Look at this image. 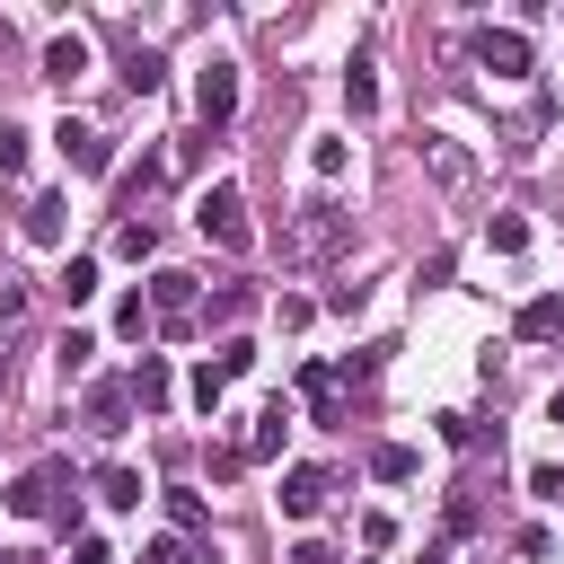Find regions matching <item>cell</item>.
<instances>
[{
	"mask_svg": "<svg viewBox=\"0 0 564 564\" xmlns=\"http://www.w3.org/2000/svg\"><path fill=\"white\" fill-rule=\"evenodd\" d=\"M194 229H203L212 247H229V256H247V247H256V229H247V194H238V185H203Z\"/></svg>",
	"mask_w": 564,
	"mask_h": 564,
	"instance_id": "1",
	"label": "cell"
},
{
	"mask_svg": "<svg viewBox=\"0 0 564 564\" xmlns=\"http://www.w3.org/2000/svg\"><path fill=\"white\" fill-rule=\"evenodd\" d=\"M344 229H352V212L317 194V203L300 212V238H291V256H335V247H344Z\"/></svg>",
	"mask_w": 564,
	"mask_h": 564,
	"instance_id": "2",
	"label": "cell"
},
{
	"mask_svg": "<svg viewBox=\"0 0 564 564\" xmlns=\"http://www.w3.org/2000/svg\"><path fill=\"white\" fill-rule=\"evenodd\" d=\"M132 414H141V405H132V379H97V388H88V432H97V441L132 432Z\"/></svg>",
	"mask_w": 564,
	"mask_h": 564,
	"instance_id": "3",
	"label": "cell"
},
{
	"mask_svg": "<svg viewBox=\"0 0 564 564\" xmlns=\"http://www.w3.org/2000/svg\"><path fill=\"white\" fill-rule=\"evenodd\" d=\"M194 115H203V132H220V123L238 115V70H229V62H212V70L194 79Z\"/></svg>",
	"mask_w": 564,
	"mask_h": 564,
	"instance_id": "4",
	"label": "cell"
},
{
	"mask_svg": "<svg viewBox=\"0 0 564 564\" xmlns=\"http://www.w3.org/2000/svg\"><path fill=\"white\" fill-rule=\"evenodd\" d=\"M476 62H485L494 79H520V70H529V35H520V26H485V35H476Z\"/></svg>",
	"mask_w": 564,
	"mask_h": 564,
	"instance_id": "5",
	"label": "cell"
},
{
	"mask_svg": "<svg viewBox=\"0 0 564 564\" xmlns=\"http://www.w3.org/2000/svg\"><path fill=\"white\" fill-rule=\"evenodd\" d=\"M53 141H62V159H70L79 176H106V167H115V141H106V132H88V123H62Z\"/></svg>",
	"mask_w": 564,
	"mask_h": 564,
	"instance_id": "6",
	"label": "cell"
},
{
	"mask_svg": "<svg viewBox=\"0 0 564 564\" xmlns=\"http://www.w3.org/2000/svg\"><path fill=\"white\" fill-rule=\"evenodd\" d=\"M326 494H335V476H326V467H291V476H282V511H291V520H317V511H326Z\"/></svg>",
	"mask_w": 564,
	"mask_h": 564,
	"instance_id": "7",
	"label": "cell"
},
{
	"mask_svg": "<svg viewBox=\"0 0 564 564\" xmlns=\"http://www.w3.org/2000/svg\"><path fill=\"white\" fill-rule=\"evenodd\" d=\"M423 167H432V176H441L449 194H458V185H476V159H467V150L449 141V132H423Z\"/></svg>",
	"mask_w": 564,
	"mask_h": 564,
	"instance_id": "8",
	"label": "cell"
},
{
	"mask_svg": "<svg viewBox=\"0 0 564 564\" xmlns=\"http://www.w3.org/2000/svg\"><path fill=\"white\" fill-rule=\"evenodd\" d=\"M282 432H291V405L273 397V405H264V414L247 423V441H238V458H247V467H256V458H273V449H282Z\"/></svg>",
	"mask_w": 564,
	"mask_h": 564,
	"instance_id": "9",
	"label": "cell"
},
{
	"mask_svg": "<svg viewBox=\"0 0 564 564\" xmlns=\"http://www.w3.org/2000/svg\"><path fill=\"white\" fill-rule=\"evenodd\" d=\"M26 238H35V247H62V238H70V203H62V194H35V203H26Z\"/></svg>",
	"mask_w": 564,
	"mask_h": 564,
	"instance_id": "10",
	"label": "cell"
},
{
	"mask_svg": "<svg viewBox=\"0 0 564 564\" xmlns=\"http://www.w3.org/2000/svg\"><path fill=\"white\" fill-rule=\"evenodd\" d=\"M167 397H176V379H167V361H159V352H141V370H132V405H141V414H159Z\"/></svg>",
	"mask_w": 564,
	"mask_h": 564,
	"instance_id": "11",
	"label": "cell"
},
{
	"mask_svg": "<svg viewBox=\"0 0 564 564\" xmlns=\"http://www.w3.org/2000/svg\"><path fill=\"white\" fill-rule=\"evenodd\" d=\"M53 485H62L53 467H26V476L9 485V511H18V520H35V511H53Z\"/></svg>",
	"mask_w": 564,
	"mask_h": 564,
	"instance_id": "12",
	"label": "cell"
},
{
	"mask_svg": "<svg viewBox=\"0 0 564 564\" xmlns=\"http://www.w3.org/2000/svg\"><path fill=\"white\" fill-rule=\"evenodd\" d=\"M79 70H88V35H53V44H44V79H62V88H70Z\"/></svg>",
	"mask_w": 564,
	"mask_h": 564,
	"instance_id": "13",
	"label": "cell"
},
{
	"mask_svg": "<svg viewBox=\"0 0 564 564\" xmlns=\"http://www.w3.org/2000/svg\"><path fill=\"white\" fill-rule=\"evenodd\" d=\"M555 335H564V300L546 291V300H529V308H520V344H555Z\"/></svg>",
	"mask_w": 564,
	"mask_h": 564,
	"instance_id": "14",
	"label": "cell"
},
{
	"mask_svg": "<svg viewBox=\"0 0 564 564\" xmlns=\"http://www.w3.org/2000/svg\"><path fill=\"white\" fill-rule=\"evenodd\" d=\"M141 494H150V485H141L132 467H97V502H115V511H141Z\"/></svg>",
	"mask_w": 564,
	"mask_h": 564,
	"instance_id": "15",
	"label": "cell"
},
{
	"mask_svg": "<svg viewBox=\"0 0 564 564\" xmlns=\"http://www.w3.org/2000/svg\"><path fill=\"white\" fill-rule=\"evenodd\" d=\"M159 176H167V167H159V159H141V167H123V176H115V203H123V212H141V203H150V185H159Z\"/></svg>",
	"mask_w": 564,
	"mask_h": 564,
	"instance_id": "16",
	"label": "cell"
},
{
	"mask_svg": "<svg viewBox=\"0 0 564 564\" xmlns=\"http://www.w3.org/2000/svg\"><path fill=\"white\" fill-rule=\"evenodd\" d=\"M485 247H494V256H520V247H529V220H520V212H494V220H485Z\"/></svg>",
	"mask_w": 564,
	"mask_h": 564,
	"instance_id": "17",
	"label": "cell"
},
{
	"mask_svg": "<svg viewBox=\"0 0 564 564\" xmlns=\"http://www.w3.org/2000/svg\"><path fill=\"white\" fill-rule=\"evenodd\" d=\"M370 476H379V485H405V476H414V449H405V441H379V449H370Z\"/></svg>",
	"mask_w": 564,
	"mask_h": 564,
	"instance_id": "18",
	"label": "cell"
},
{
	"mask_svg": "<svg viewBox=\"0 0 564 564\" xmlns=\"http://www.w3.org/2000/svg\"><path fill=\"white\" fill-rule=\"evenodd\" d=\"M344 106H352V115H379V79H370V62L344 70Z\"/></svg>",
	"mask_w": 564,
	"mask_h": 564,
	"instance_id": "19",
	"label": "cell"
},
{
	"mask_svg": "<svg viewBox=\"0 0 564 564\" xmlns=\"http://www.w3.org/2000/svg\"><path fill=\"white\" fill-rule=\"evenodd\" d=\"M247 308H256V291H247V282H220L203 317H212V326H229V317H247Z\"/></svg>",
	"mask_w": 564,
	"mask_h": 564,
	"instance_id": "20",
	"label": "cell"
},
{
	"mask_svg": "<svg viewBox=\"0 0 564 564\" xmlns=\"http://www.w3.org/2000/svg\"><path fill=\"white\" fill-rule=\"evenodd\" d=\"M212 370H220V388L247 379V370H256V344H247V335H220V361H212Z\"/></svg>",
	"mask_w": 564,
	"mask_h": 564,
	"instance_id": "21",
	"label": "cell"
},
{
	"mask_svg": "<svg viewBox=\"0 0 564 564\" xmlns=\"http://www.w3.org/2000/svg\"><path fill=\"white\" fill-rule=\"evenodd\" d=\"M167 520H176L185 538H203V494H194V485H167Z\"/></svg>",
	"mask_w": 564,
	"mask_h": 564,
	"instance_id": "22",
	"label": "cell"
},
{
	"mask_svg": "<svg viewBox=\"0 0 564 564\" xmlns=\"http://www.w3.org/2000/svg\"><path fill=\"white\" fill-rule=\"evenodd\" d=\"M308 167H317V185H335V176L352 167V150H344V141H308Z\"/></svg>",
	"mask_w": 564,
	"mask_h": 564,
	"instance_id": "23",
	"label": "cell"
},
{
	"mask_svg": "<svg viewBox=\"0 0 564 564\" xmlns=\"http://www.w3.org/2000/svg\"><path fill=\"white\" fill-rule=\"evenodd\" d=\"M115 256H132V264L159 256V229H150V220H123V229H115Z\"/></svg>",
	"mask_w": 564,
	"mask_h": 564,
	"instance_id": "24",
	"label": "cell"
},
{
	"mask_svg": "<svg viewBox=\"0 0 564 564\" xmlns=\"http://www.w3.org/2000/svg\"><path fill=\"white\" fill-rule=\"evenodd\" d=\"M53 291H62V300H70V308H79V300H88V291H97V264H88V256H70V264H62V282H53Z\"/></svg>",
	"mask_w": 564,
	"mask_h": 564,
	"instance_id": "25",
	"label": "cell"
},
{
	"mask_svg": "<svg viewBox=\"0 0 564 564\" xmlns=\"http://www.w3.org/2000/svg\"><path fill=\"white\" fill-rule=\"evenodd\" d=\"M115 326H123V335H132V344H150V335H159V317H150V300H141V291H132V300H123V308H115Z\"/></svg>",
	"mask_w": 564,
	"mask_h": 564,
	"instance_id": "26",
	"label": "cell"
},
{
	"mask_svg": "<svg viewBox=\"0 0 564 564\" xmlns=\"http://www.w3.org/2000/svg\"><path fill=\"white\" fill-rule=\"evenodd\" d=\"M123 79L150 97V88H159V53H150V44H132V53H123Z\"/></svg>",
	"mask_w": 564,
	"mask_h": 564,
	"instance_id": "27",
	"label": "cell"
},
{
	"mask_svg": "<svg viewBox=\"0 0 564 564\" xmlns=\"http://www.w3.org/2000/svg\"><path fill=\"white\" fill-rule=\"evenodd\" d=\"M53 352H62V379H79V370H88V352H97V335H79V326H70Z\"/></svg>",
	"mask_w": 564,
	"mask_h": 564,
	"instance_id": "28",
	"label": "cell"
},
{
	"mask_svg": "<svg viewBox=\"0 0 564 564\" xmlns=\"http://www.w3.org/2000/svg\"><path fill=\"white\" fill-rule=\"evenodd\" d=\"M185 397H194V405H203V414H220V370H212V361H203V370H194V388H185Z\"/></svg>",
	"mask_w": 564,
	"mask_h": 564,
	"instance_id": "29",
	"label": "cell"
},
{
	"mask_svg": "<svg viewBox=\"0 0 564 564\" xmlns=\"http://www.w3.org/2000/svg\"><path fill=\"white\" fill-rule=\"evenodd\" d=\"M18 167H26V132H18V123H0V176H18Z\"/></svg>",
	"mask_w": 564,
	"mask_h": 564,
	"instance_id": "30",
	"label": "cell"
},
{
	"mask_svg": "<svg viewBox=\"0 0 564 564\" xmlns=\"http://www.w3.org/2000/svg\"><path fill=\"white\" fill-rule=\"evenodd\" d=\"M529 494H546V502H564V467H529Z\"/></svg>",
	"mask_w": 564,
	"mask_h": 564,
	"instance_id": "31",
	"label": "cell"
},
{
	"mask_svg": "<svg viewBox=\"0 0 564 564\" xmlns=\"http://www.w3.org/2000/svg\"><path fill=\"white\" fill-rule=\"evenodd\" d=\"M70 564H115V555H106V538H70Z\"/></svg>",
	"mask_w": 564,
	"mask_h": 564,
	"instance_id": "32",
	"label": "cell"
},
{
	"mask_svg": "<svg viewBox=\"0 0 564 564\" xmlns=\"http://www.w3.org/2000/svg\"><path fill=\"white\" fill-rule=\"evenodd\" d=\"M291 564H335V546H317V538H300V546H291Z\"/></svg>",
	"mask_w": 564,
	"mask_h": 564,
	"instance_id": "33",
	"label": "cell"
},
{
	"mask_svg": "<svg viewBox=\"0 0 564 564\" xmlns=\"http://www.w3.org/2000/svg\"><path fill=\"white\" fill-rule=\"evenodd\" d=\"M0 388H9V352H0Z\"/></svg>",
	"mask_w": 564,
	"mask_h": 564,
	"instance_id": "34",
	"label": "cell"
},
{
	"mask_svg": "<svg viewBox=\"0 0 564 564\" xmlns=\"http://www.w3.org/2000/svg\"><path fill=\"white\" fill-rule=\"evenodd\" d=\"M0 564H35V555H0Z\"/></svg>",
	"mask_w": 564,
	"mask_h": 564,
	"instance_id": "35",
	"label": "cell"
},
{
	"mask_svg": "<svg viewBox=\"0 0 564 564\" xmlns=\"http://www.w3.org/2000/svg\"><path fill=\"white\" fill-rule=\"evenodd\" d=\"M432 564H458V555H432Z\"/></svg>",
	"mask_w": 564,
	"mask_h": 564,
	"instance_id": "36",
	"label": "cell"
},
{
	"mask_svg": "<svg viewBox=\"0 0 564 564\" xmlns=\"http://www.w3.org/2000/svg\"><path fill=\"white\" fill-rule=\"evenodd\" d=\"M0 53H9V26H0Z\"/></svg>",
	"mask_w": 564,
	"mask_h": 564,
	"instance_id": "37",
	"label": "cell"
}]
</instances>
